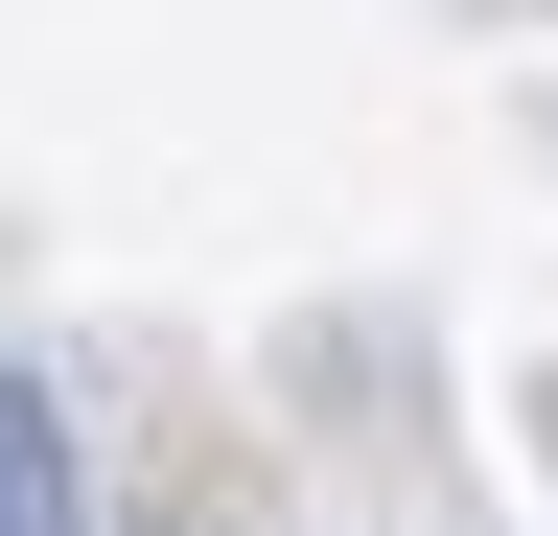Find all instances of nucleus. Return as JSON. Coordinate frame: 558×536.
<instances>
[{
	"mask_svg": "<svg viewBox=\"0 0 558 536\" xmlns=\"http://www.w3.org/2000/svg\"><path fill=\"white\" fill-rule=\"evenodd\" d=\"M0 536H94V490H70V396L0 373Z\"/></svg>",
	"mask_w": 558,
	"mask_h": 536,
	"instance_id": "1",
	"label": "nucleus"
}]
</instances>
